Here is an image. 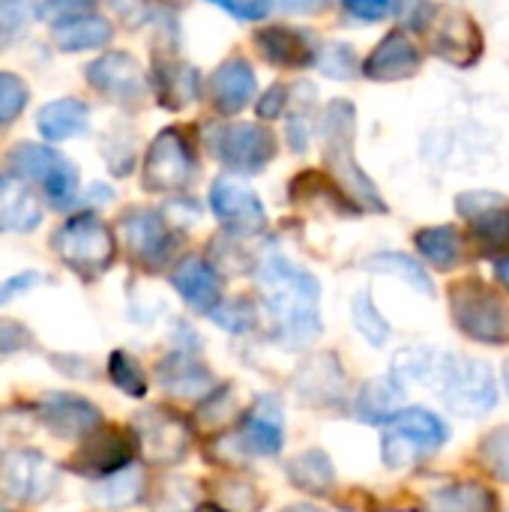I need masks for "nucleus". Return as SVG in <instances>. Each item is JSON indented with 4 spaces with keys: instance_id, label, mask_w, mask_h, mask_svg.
Masks as SVG:
<instances>
[{
    "instance_id": "obj_40",
    "label": "nucleus",
    "mask_w": 509,
    "mask_h": 512,
    "mask_svg": "<svg viewBox=\"0 0 509 512\" xmlns=\"http://www.w3.org/2000/svg\"><path fill=\"white\" fill-rule=\"evenodd\" d=\"M195 492L183 477H171L153 495V512H195Z\"/></svg>"
},
{
    "instance_id": "obj_48",
    "label": "nucleus",
    "mask_w": 509,
    "mask_h": 512,
    "mask_svg": "<svg viewBox=\"0 0 509 512\" xmlns=\"http://www.w3.org/2000/svg\"><path fill=\"white\" fill-rule=\"evenodd\" d=\"M234 486H237V492H234V495H228V492H219V501H222L225 507H246V512L258 510V504H261V495L255 492V486H249V483H243V480H237Z\"/></svg>"
},
{
    "instance_id": "obj_6",
    "label": "nucleus",
    "mask_w": 509,
    "mask_h": 512,
    "mask_svg": "<svg viewBox=\"0 0 509 512\" xmlns=\"http://www.w3.org/2000/svg\"><path fill=\"white\" fill-rule=\"evenodd\" d=\"M51 249L57 252V258L69 270H75L84 279L105 273L114 261V252H117L108 225L93 213H81V216L66 219L54 231Z\"/></svg>"
},
{
    "instance_id": "obj_9",
    "label": "nucleus",
    "mask_w": 509,
    "mask_h": 512,
    "mask_svg": "<svg viewBox=\"0 0 509 512\" xmlns=\"http://www.w3.org/2000/svg\"><path fill=\"white\" fill-rule=\"evenodd\" d=\"M195 174V156L183 132L165 129L153 138L144 156V189L150 192H180Z\"/></svg>"
},
{
    "instance_id": "obj_16",
    "label": "nucleus",
    "mask_w": 509,
    "mask_h": 512,
    "mask_svg": "<svg viewBox=\"0 0 509 512\" xmlns=\"http://www.w3.org/2000/svg\"><path fill=\"white\" fill-rule=\"evenodd\" d=\"M123 240L135 261L144 267H162L174 249V237L159 213L135 210L123 219Z\"/></svg>"
},
{
    "instance_id": "obj_41",
    "label": "nucleus",
    "mask_w": 509,
    "mask_h": 512,
    "mask_svg": "<svg viewBox=\"0 0 509 512\" xmlns=\"http://www.w3.org/2000/svg\"><path fill=\"white\" fill-rule=\"evenodd\" d=\"M30 90L15 72H0V123L18 120V114L27 108Z\"/></svg>"
},
{
    "instance_id": "obj_15",
    "label": "nucleus",
    "mask_w": 509,
    "mask_h": 512,
    "mask_svg": "<svg viewBox=\"0 0 509 512\" xmlns=\"http://www.w3.org/2000/svg\"><path fill=\"white\" fill-rule=\"evenodd\" d=\"M132 453H135V438H132V435H126V432H120V429H105V432L96 429V432L87 435V441L81 444V450H78L72 468H75L78 474L105 480V477L120 474V471L129 465Z\"/></svg>"
},
{
    "instance_id": "obj_29",
    "label": "nucleus",
    "mask_w": 509,
    "mask_h": 512,
    "mask_svg": "<svg viewBox=\"0 0 509 512\" xmlns=\"http://www.w3.org/2000/svg\"><path fill=\"white\" fill-rule=\"evenodd\" d=\"M429 512H501V501L486 483L459 480L429 498Z\"/></svg>"
},
{
    "instance_id": "obj_53",
    "label": "nucleus",
    "mask_w": 509,
    "mask_h": 512,
    "mask_svg": "<svg viewBox=\"0 0 509 512\" xmlns=\"http://www.w3.org/2000/svg\"><path fill=\"white\" fill-rule=\"evenodd\" d=\"M285 512H321L318 507H309V504H297V507H288Z\"/></svg>"
},
{
    "instance_id": "obj_10",
    "label": "nucleus",
    "mask_w": 509,
    "mask_h": 512,
    "mask_svg": "<svg viewBox=\"0 0 509 512\" xmlns=\"http://www.w3.org/2000/svg\"><path fill=\"white\" fill-rule=\"evenodd\" d=\"M135 444L141 447L144 459L153 465H171L180 462L189 453L192 432L183 417L165 411V408H150L135 417Z\"/></svg>"
},
{
    "instance_id": "obj_17",
    "label": "nucleus",
    "mask_w": 509,
    "mask_h": 512,
    "mask_svg": "<svg viewBox=\"0 0 509 512\" xmlns=\"http://www.w3.org/2000/svg\"><path fill=\"white\" fill-rule=\"evenodd\" d=\"M237 441L243 450L258 453V456H276L285 444V417H282V402L276 396H261L249 414L240 420Z\"/></svg>"
},
{
    "instance_id": "obj_34",
    "label": "nucleus",
    "mask_w": 509,
    "mask_h": 512,
    "mask_svg": "<svg viewBox=\"0 0 509 512\" xmlns=\"http://www.w3.org/2000/svg\"><path fill=\"white\" fill-rule=\"evenodd\" d=\"M144 492V480H141V471L129 468V471H120L114 477H105L102 483H96L90 489V498L99 504V507H132Z\"/></svg>"
},
{
    "instance_id": "obj_23",
    "label": "nucleus",
    "mask_w": 509,
    "mask_h": 512,
    "mask_svg": "<svg viewBox=\"0 0 509 512\" xmlns=\"http://www.w3.org/2000/svg\"><path fill=\"white\" fill-rule=\"evenodd\" d=\"M300 396L312 405H336L345 396V372L333 354H318L306 360L294 378Z\"/></svg>"
},
{
    "instance_id": "obj_32",
    "label": "nucleus",
    "mask_w": 509,
    "mask_h": 512,
    "mask_svg": "<svg viewBox=\"0 0 509 512\" xmlns=\"http://www.w3.org/2000/svg\"><path fill=\"white\" fill-rule=\"evenodd\" d=\"M414 240H417L420 255H423L432 267H438V270H450V267H456L459 258H462V237H459V231H456L453 225L423 228V231H417Z\"/></svg>"
},
{
    "instance_id": "obj_45",
    "label": "nucleus",
    "mask_w": 509,
    "mask_h": 512,
    "mask_svg": "<svg viewBox=\"0 0 509 512\" xmlns=\"http://www.w3.org/2000/svg\"><path fill=\"white\" fill-rule=\"evenodd\" d=\"M30 333L15 324V321H0V357H9V354H18L24 348H30Z\"/></svg>"
},
{
    "instance_id": "obj_30",
    "label": "nucleus",
    "mask_w": 509,
    "mask_h": 512,
    "mask_svg": "<svg viewBox=\"0 0 509 512\" xmlns=\"http://www.w3.org/2000/svg\"><path fill=\"white\" fill-rule=\"evenodd\" d=\"M288 480L309 492V495H330L333 486H336V471H333V462L321 453V450H309V453H300L291 465H288Z\"/></svg>"
},
{
    "instance_id": "obj_56",
    "label": "nucleus",
    "mask_w": 509,
    "mask_h": 512,
    "mask_svg": "<svg viewBox=\"0 0 509 512\" xmlns=\"http://www.w3.org/2000/svg\"><path fill=\"white\" fill-rule=\"evenodd\" d=\"M0 512H15V510H9V507H3V504H0Z\"/></svg>"
},
{
    "instance_id": "obj_50",
    "label": "nucleus",
    "mask_w": 509,
    "mask_h": 512,
    "mask_svg": "<svg viewBox=\"0 0 509 512\" xmlns=\"http://www.w3.org/2000/svg\"><path fill=\"white\" fill-rule=\"evenodd\" d=\"M354 18H363V21H378V18H384V15H390V12H396V6H390V3H360V0H354V3H348L345 6Z\"/></svg>"
},
{
    "instance_id": "obj_21",
    "label": "nucleus",
    "mask_w": 509,
    "mask_h": 512,
    "mask_svg": "<svg viewBox=\"0 0 509 512\" xmlns=\"http://www.w3.org/2000/svg\"><path fill=\"white\" fill-rule=\"evenodd\" d=\"M51 36L60 51H93V48H105L111 42L114 27L102 15L90 12V6H81L75 12L54 18Z\"/></svg>"
},
{
    "instance_id": "obj_18",
    "label": "nucleus",
    "mask_w": 509,
    "mask_h": 512,
    "mask_svg": "<svg viewBox=\"0 0 509 512\" xmlns=\"http://www.w3.org/2000/svg\"><path fill=\"white\" fill-rule=\"evenodd\" d=\"M420 63H423V54H420V48L411 42V36L402 33V30H393V33H387V36L378 42V48L366 57L363 75L372 78V81H402V78L417 75Z\"/></svg>"
},
{
    "instance_id": "obj_12",
    "label": "nucleus",
    "mask_w": 509,
    "mask_h": 512,
    "mask_svg": "<svg viewBox=\"0 0 509 512\" xmlns=\"http://www.w3.org/2000/svg\"><path fill=\"white\" fill-rule=\"evenodd\" d=\"M87 81L93 90L120 105H141L147 96V75L132 54L105 51L99 60L87 66Z\"/></svg>"
},
{
    "instance_id": "obj_27",
    "label": "nucleus",
    "mask_w": 509,
    "mask_h": 512,
    "mask_svg": "<svg viewBox=\"0 0 509 512\" xmlns=\"http://www.w3.org/2000/svg\"><path fill=\"white\" fill-rule=\"evenodd\" d=\"M156 96L165 108L171 111H180L186 108L189 102L198 99L201 93V78H198V69L189 66V63H180V60H165V63H156Z\"/></svg>"
},
{
    "instance_id": "obj_4",
    "label": "nucleus",
    "mask_w": 509,
    "mask_h": 512,
    "mask_svg": "<svg viewBox=\"0 0 509 512\" xmlns=\"http://www.w3.org/2000/svg\"><path fill=\"white\" fill-rule=\"evenodd\" d=\"M450 438L447 423L426 408H402L387 420L381 453L387 468H408L420 459L435 456Z\"/></svg>"
},
{
    "instance_id": "obj_49",
    "label": "nucleus",
    "mask_w": 509,
    "mask_h": 512,
    "mask_svg": "<svg viewBox=\"0 0 509 512\" xmlns=\"http://www.w3.org/2000/svg\"><path fill=\"white\" fill-rule=\"evenodd\" d=\"M396 12H408L405 24L414 27V30H426L432 24V18L438 15V6H429V3H417V6H396Z\"/></svg>"
},
{
    "instance_id": "obj_24",
    "label": "nucleus",
    "mask_w": 509,
    "mask_h": 512,
    "mask_svg": "<svg viewBox=\"0 0 509 512\" xmlns=\"http://www.w3.org/2000/svg\"><path fill=\"white\" fill-rule=\"evenodd\" d=\"M255 87V72L243 57H228L213 72V102L222 114H240L252 102Z\"/></svg>"
},
{
    "instance_id": "obj_35",
    "label": "nucleus",
    "mask_w": 509,
    "mask_h": 512,
    "mask_svg": "<svg viewBox=\"0 0 509 512\" xmlns=\"http://www.w3.org/2000/svg\"><path fill=\"white\" fill-rule=\"evenodd\" d=\"M63 159V153H57L54 147H45V144H18L12 153H9V165L15 171V177L21 180H39L45 183V177L54 171V165Z\"/></svg>"
},
{
    "instance_id": "obj_7",
    "label": "nucleus",
    "mask_w": 509,
    "mask_h": 512,
    "mask_svg": "<svg viewBox=\"0 0 509 512\" xmlns=\"http://www.w3.org/2000/svg\"><path fill=\"white\" fill-rule=\"evenodd\" d=\"M213 156L240 174L261 171L276 156V135L261 123H216L207 129Z\"/></svg>"
},
{
    "instance_id": "obj_2",
    "label": "nucleus",
    "mask_w": 509,
    "mask_h": 512,
    "mask_svg": "<svg viewBox=\"0 0 509 512\" xmlns=\"http://www.w3.org/2000/svg\"><path fill=\"white\" fill-rule=\"evenodd\" d=\"M321 135H324L327 165H330L339 189L348 195V201H354L363 210L387 213V204H384L378 186L366 177V171L354 159V105L345 99L330 102L324 111V120H321Z\"/></svg>"
},
{
    "instance_id": "obj_26",
    "label": "nucleus",
    "mask_w": 509,
    "mask_h": 512,
    "mask_svg": "<svg viewBox=\"0 0 509 512\" xmlns=\"http://www.w3.org/2000/svg\"><path fill=\"white\" fill-rule=\"evenodd\" d=\"M39 135L51 144L84 135L90 126V108L81 99H54L36 114Z\"/></svg>"
},
{
    "instance_id": "obj_55",
    "label": "nucleus",
    "mask_w": 509,
    "mask_h": 512,
    "mask_svg": "<svg viewBox=\"0 0 509 512\" xmlns=\"http://www.w3.org/2000/svg\"><path fill=\"white\" fill-rule=\"evenodd\" d=\"M504 384H507V393H509V360L504 363Z\"/></svg>"
},
{
    "instance_id": "obj_36",
    "label": "nucleus",
    "mask_w": 509,
    "mask_h": 512,
    "mask_svg": "<svg viewBox=\"0 0 509 512\" xmlns=\"http://www.w3.org/2000/svg\"><path fill=\"white\" fill-rule=\"evenodd\" d=\"M351 321H354L357 333H360L369 345H375V348H381V345L390 339V324H387V318L378 312V306H375V300H372L369 291H360V294L354 297V303H351Z\"/></svg>"
},
{
    "instance_id": "obj_57",
    "label": "nucleus",
    "mask_w": 509,
    "mask_h": 512,
    "mask_svg": "<svg viewBox=\"0 0 509 512\" xmlns=\"http://www.w3.org/2000/svg\"><path fill=\"white\" fill-rule=\"evenodd\" d=\"M342 512H351V510H342Z\"/></svg>"
},
{
    "instance_id": "obj_13",
    "label": "nucleus",
    "mask_w": 509,
    "mask_h": 512,
    "mask_svg": "<svg viewBox=\"0 0 509 512\" xmlns=\"http://www.w3.org/2000/svg\"><path fill=\"white\" fill-rule=\"evenodd\" d=\"M210 207L222 225L240 234H258L267 228V210L258 195L237 177H216L210 186Z\"/></svg>"
},
{
    "instance_id": "obj_33",
    "label": "nucleus",
    "mask_w": 509,
    "mask_h": 512,
    "mask_svg": "<svg viewBox=\"0 0 509 512\" xmlns=\"http://www.w3.org/2000/svg\"><path fill=\"white\" fill-rule=\"evenodd\" d=\"M366 270L372 273H390V276H399L405 279L417 294H426V297H435V282L432 276L423 270V264H417L414 258L402 255V252H378L372 258H366L363 264Z\"/></svg>"
},
{
    "instance_id": "obj_11",
    "label": "nucleus",
    "mask_w": 509,
    "mask_h": 512,
    "mask_svg": "<svg viewBox=\"0 0 509 512\" xmlns=\"http://www.w3.org/2000/svg\"><path fill=\"white\" fill-rule=\"evenodd\" d=\"M57 468L39 450H15L0 465V489L21 504H42L57 489Z\"/></svg>"
},
{
    "instance_id": "obj_5",
    "label": "nucleus",
    "mask_w": 509,
    "mask_h": 512,
    "mask_svg": "<svg viewBox=\"0 0 509 512\" xmlns=\"http://www.w3.org/2000/svg\"><path fill=\"white\" fill-rule=\"evenodd\" d=\"M450 309L456 327L483 345H507L509 342V303L480 279L456 282L450 291Z\"/></svg>"
},
{
    "instance_id": "obj_44",
    "label": "nucleus",
    "mask_w": 509,
    "mask_h": 512,
    "mask_svg": "<svg viewBox=\"0 0 509 512\" xmlns=\"http://www.w3.org/2000/svg\"><path fill=\"white\" fill-rule=\"evenodd\" d=\"M27 18H30V9L24 3H0V51L21 36V30L27 27Z\"/></svg>"
},
{
    "instance_id": "obj_20",
    "label": "nucleus",
    "mask_w": 509,
    "mask_h": 512,
    "mask_svg": "<svg viewBox=\"0 0 509 512\" xmlns=\"http://www.w3.org/2000/svg\"><path fill=\"white\" fill-rule=\"evenodd\" d=\"M171 285L189 309L204 315H210L222 300V279L204 258H183L171 270Z\"/></svg>"
},
{
    "instance_id": "obj_31",
    "label": "nucleus",
    "mask_w": 509,
    "mask_h": 512,
    "mask_svg": "<svg viewBox=\"0 0 509 512\" xmlns=\"http://www.w3.org/2000/svg\"><path fill=\"white\" fill-rule=\"evenodd\" d=\"M399 402H402V387L396 381H390V378L369 381L357 393L354 414L366 423H387L399 411Z\"/></svg>"
},
{
    "instance_id": "obj_51",
    "label": "nucleus",
    "mask_w": 509,
    "mask_h": 512,
    "mask_svg": "<svg viewBox=\"0 0 509 512\" xmlns=\"http://www.w3.org/2000/svg\"><path fill=\"white\" fill-rule=\"evenodd\" d=\"M225 12H231V15H237V18H249V21H258V18H267L270 15V3H228V0H222L219 3Z\"/></svg>"
},
{
    "instance_id": "obj_8",
    "label": "nucleus",
    "mask_w": 509,
    "mask_h": 512,
    "mask_svg": "<svg viewBox=\"0 0 509 512\" xmlns=\"http://www.w3.org/2000/svg\"><path fill=\"white\" fill-rule=\"evenodd\" d=\"M456 210L471 225V240L480 246L483 255L501 258L509 249V198L480 189L462 192L456 198Z\"/></svg>"
},
{
    "instance_id": "obj_1",
    "label": "nucleus",
    "mask_w": 509,
    "mask_h": 512,
    "mask_svg": "<svg viewBox=\"0 0 509 512\" xmlns=\"http://www.w3.org/2000/svg\"><path fill=\"white\" fill-rule=\"evenodd\" d=\"M258 291L276 318V339L285 348H306L321 333L318 300L321 285L282 255H270L258 267Z\"/></svg>"
},
{
    "instance_id": "obj_43",
    "label": "nucleus",
    "mask_w": 509,
    "mask_h": 512,
    "mask_svg": "<svg viewBox=\"0 0 509 512\" xmlns=\"http://www.w3.org/2000/svg\"><path fill=\"white\" fill-rule=\"evenodd\" d=\"M210 318L222 327V330H228V333H246V330H252L255 327V309H252V303H246V300H231V303H219L213 312H210Z\"/></svg>"
},
{
    "instance_id": "obj_54",
    "label": "nucleus",
    "mask_w": 509,
    "mask_h": 512,
    "mask_svg": "<svg viewBox=\"0 0 509 512\" xmlns=\"http://www.w3.org/2000/svg\"><path fill=\"white\" fill-rule=\"evenodd\" d=\"M195 512H228V510H219V507H213V504H204V507H198Z\"/></svg>"
},
{
    "instance_id": "obj_46",
    "label": "nucleus",
    "mask_w": 509,
    "mask_h": 512,
    "mask_svg": "<svg viewBox=\"0 0 509 512\" xmlns=\"http://www.w3.org/2000/svg\"><path fill=\"white\" fill-rule=\"evenodd\" d=\"M36 282H39V273H36V270H27V273H18V276L6 279V282L0 285V306H6V303H12L15 297L27 294Z\"/></svg>"
},
{
    "instance_id": "obj_38",
    "label": "nucleus",
    "mask_w": 509,
    "mask_h": 512,
    "mask_svg": "<svg viewBox=\"0 0 509 512\" xmlns=\"http://www.w3.org/2000/svg\"><path fill=\"white\" fill-rule=\"evenodd\" d=\"M42 189H45V195H48V201L54 207H69L75 201V195H78V171H75V165L63 156L54 165V171L45 177Z\"/></svg>"
},
{
    "instance_id": "obj_19",
    "label": "nucleus",
    "mask_w": 509,
    "mask_h": 512,
    "mask_svg": "<svg viewBox=\"0 0 509 512\" xmlns=\"http://www.w3.org/2000/svg\"><path fill=\"white\" fill-rule=\"evenodd\" d=\"M435 54L459 69L474 66L483 54V33H480L477 21L462 9L447 12V18L441 21V27L435 33Z\"/></svg>"
},
{
    "instance_id": "obj_14",
    "label": "nucleus",
    "mask_w": 509,
    "mask_h": 512,
    "mask_svg": "<svg viewBox=\"0 0 509 512\" xmlns=\"http://www.w3.org/2000/svg\"><path fill=\"white\" fill-rule=\"evenodd\" d=\"M36 411L45 429H51L57 438H87L102 426L99 408L75 393H48Z\"/></svg>"
},
{
    "instance_id": "obj_47",
    "label": "nucleus",
    "mask_w": 509,
    "mask_h": 512,
    "mask_svg": "<svg viewBox=\"0 0 509 512\" xmlns=\"http://www.w3.org/2000/svg\"><path fill=\"white\" fill-rule=\"evenodd\" d=\"M285 105H288V87L273 84V87L264 93V99L258 102V117H261V120H276V117L282 114Z\"/></svg>"
},
{
    "instance_id": "obj_28",
    "label": "nucleus",
    "mask_w": 509,
    "mask_h": 512,
    "mask_svg": "<svg viewBox=\"0 0 509 512\" xmlns=\"http://www.w3.org/2000/svg\"><path fill=\"white\" fill-rule=\"evenodd\" d=\"M42 222V210L33 192L18 177H0V231H33Z\"/></svg>"
},
{
    "instance_id": "obj_22",
    "label": "nucleus",
    "mask_w": 509,
    "mask_h": 512,
    "mask_svg": "<svg viewBox=\"0 0 509 512\" xmlns=\"http://www.w3.org/2000/svg\"><path fill=\"white\" fill-rule=\"evenodd\" d=\"M255 42L261 48V54L276 63V66H309L318 60V48L312 42V36L306 30L297 27H285V24H273V27H261L255 33Z\"/></svg>"
},
{
    "instance_id": "obj_42",
    "label": "nucleus",
    "mask_w": 509,
    "mask_h": 512,
    "mask_svg": "<svg viewBox=\"0 0 509 512\" xmlns=\"http://www.w3.org/2000/svg\"><path fill=\"white\" fill-rule=\"evenodd\" d=\"M318 66H321L324 75L348 81V78L357 72V54H354V48L345 45V42H330V45L321 48Z\"/></svg>"
},
{
    "instance_id": "obj_3",
    "label": "nucleus",
    "mask_w": 509,
    "mask_h": 512,
    "mask_svg": "<svg viewBox=\"0 0 509 512\" xmlns=\"http://www.w3.org/2000/svg\"><path fill=\"white\" fill-rule=\"evenodd\" d=\"M432 387L438 399L459 417H486L498 402L492 366L459 354H444L441 372Z\"/></svg>"
},
{
    "instance_id": "obj_52",
    "label": "nucleus",
    "mask_w": 509,
    "mask_h": 512,
    "mask_svg": "<svg viewBox=\"0 0 509 512\" xmlns=\"http://www.w3.org/2000/svg\"><path fill=\"white\" fill-rule=\"evenodd\" d=\"M495 276H498V282L504 288H509V252L501 255V258H495Z\"/></svg>"
},
{
    "instance_id": "obj_39",
    "label": "nucleus",
    "mask_w": 509,
    "mask_h": 512,
    "mask_svg": "<svg viewBox=\"0 0 509 512\" xmlns=\"http://www.w3.org/2000/svg\"><path fill=\"white\" fill-rule=\"evenodd\" d=\"M480 462L489 474L509 483V426L495 429L480 444Z\"/></svg>"
},
{
    "instance_id": "obj_25",
    "label": "nucleus",
    "mask_w": 509,
    "mask_h": 512,
    "mask_svg": "<svg viewBox=\"0 0 509 512\" xmlns=\"http://www.w3.org/2000/svg\"><path fill=\"white\" fill-rule=\"evenodd\" d=\"M159 384L171 396H180V399H198V396H204V393H210L216 387V381L207 372V366H201L189 354L165 357L162 366H159Z\"/></svg>"
},
{
    "instance_id": "obj_37",
    "label": "nucleus",
    "mask_w": 509,
    "mask_h": 512,
    "mask_svg": "<svg viewBox=\"0 0 509 512\" xmlns=\"http://www.w3.org/2000/svg\"><path fill=\"white\" fill-rule=\"evenodd\" d=\"M108 378H111V384L117 390H123L132 399H141L147 393V378H144L141 366L129 354H123V351H114L111 354V360H108Z\"/></svg>"
}]
</instances>
